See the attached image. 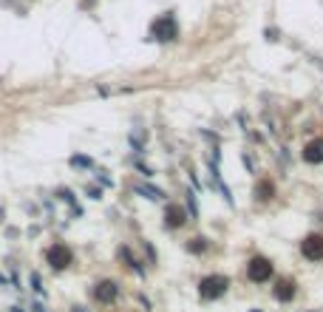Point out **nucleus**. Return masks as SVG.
<instances>
[{
  "mask_svg": "<svg viewBox=\"0 0 323 312\" xmlns=\"http://www.w3.org/2000/svg\"><path fill=\"white\" fill-rule=\"evenodd\" d=\"M150 37H153V40H159V43L176 40V37H179V26H176V20H173V14H162V17L153 20Z\"/></svg>",
  "mask_w": 323,
  "mask_h": 312,
  "instance_id": "nucleus-1",
  "label": "nucleus"
},
{
  "mask_svg": "<svg viewBox=\"0 0 323 312\" xmlns=\"http://www.w3.org/2000/svg\"><path fill=\"white\" fill-rule=\"evenodd\" d=\"M227 278L224 276H207L204 281L199 284V293H201V298H207V301H216V298H221V295L227 293Z\"/></svg>",
  "mask_w": 323,
  "mask_h": 312,
  "instance_id": "nucleus-2",
  "label": "nucleus"
},
{
  "mask_svg": "<svg viewBox=\"0 0 323 312\" xmlns=\"http://www.w3.org/2000/svg\"><path fill=\"white\" fill-rule=\"evenodd\" d=\"M247 276H250V281H255V284L269 281V278H272V264H269V258H264V256L250 258V264H247Z\"/></svg>",
  "mask_w": 323,
  "mask_h": 312,
  "instance_id": "nucleus-3",
  "label": "nucleus"
},
{
  "mask_svg": "<svg viewBox=\"0 0 323 312\" xmlns=\"http://www.w3.org/2000/svg\"><path fill=\"white\" fill-rule=\"evenodd\" d=\"M46 261L51 264V269H66L71 264V250L66 244H51L46 250Z\"/></svg>",
  "mask_w": 323,
  "mask_h": 312,
  "instance_id": "nucleus-4",
  "label": "nucleus"
},
{
  "mask_svg": "<svg viewBox=\"0 0 323 312\" xmlns=\"http://www.w3.org/2000/svg\"><path fill=\"white\" fill-rule=\"evenodd\" d=\"M300 253H304L309 261H320V258H323V236H320V233L306 236V239L300 241Z\"/></svg>",
  "mask_w": 323,
  "mask_h": 312,
  "instance_id": "nucleus-5",
  "label": "nucleus"
},
{
  "mask_svg": "<svg viewBox=\"0 0 323 312\" xmlns=\"http://www.w3.org/2000/svg\"><path fill=\"white\" fill-rule=\"evenodd\" d=\"M304 162L309 165H320L323 162V139H312L304 145Z\"/></svg>",
  "mask_w": 323,
  "mask_h": 312,
  "instance_id": "nucleus-6",
  "label": "nucleus"
},
{
  "mask_svg": "<svg viewBox=\"0 0 323 312\" xmlns=\"http://www.w3.org/2000/svg\"><path fill=\"white\" fill-rule=\"evenodd\" d=\"M184 221H187L184 207H179V204H167V210H165V224L167 227H182Z\"/></svg>",
  "mask_w": 323,
  "mask_h": 312,
  "instance_id": "nucleus-7",
  "label": "nucleus"
},
{
  "mask_svg": "<svg viewBox=\"0 0 323 312\" xmlns=\"http://www.w3.org/2000/svg\"><path fill=\"white\" fill-rule=\"evenodd\" d=\"M116 293H119V287H116L114 281H99V284H97V289H94L97 301H102V304H111V301L116 298Z\"/></svg>",
  "mask_w": 323,
  "mask_h": 312,
  "instance_id": "nucleus-8",
  "label": "nucleus"
},
{
  "mask_svg": "<svg viewBox=\"0 0 323 312\" xmlns=\"http://www.w3.org/2000/svg\"><path fill=\"white\" fill-rule=\"evenodd\" d=\"M272 295H275L278 301H292V298H295V284L289 281V278H281V281L275 284Z\"/></svg>",
  "mask_w": 323,
  "mask_h": 312,
  "instance_id": "nucleus-9",
  "label": "nucleus"
},
{
  "mask_svg": "<svg viewBox=\"0 0 323 312\" xmlns=\"http://www.w3.org/2000/svg\"><path fill=\"white\" fill-rule=\"evenodd\" d=\"M272 196H275V184H272V182H258L255 199H261V202H269Z\"/></svg>",
  "mask_w": 323,
  "mask_h": 312,
  "instance_id": "nucleus-10",
  "label": "nucleus"
},
{
  "mask_svg": "<svg viewBox=\"0 0 323 312\" xmlns=\"http://www.w3.org/2000/svg\"><path fill=\"white\" fill-rule=\"evenodd\" d=\"M136 193H142V196H147V199H162V196H165L159 188H145V184H139V188H136Z\"/></svg>",
  "mask_w": 323,
  "mask_h": 312,
  "instance_id": "nucleus-11",
  "label": "nucleus"
},
{
  "mask_svg": "<svg viewBox=\"0 0 323 312\" xmlns=\"http://www.w3.org/2000/svg\"><path fill=\"white\" fill-rule=\"evenodd\" d=\"M187 250H193V253H204V250H207V244H204V239H193V241L187 244Z\"/></svg>",
  "mask_w": 323,
  "mask_h": 312,
  "instance_id": "nucleus-12",
  "label": "nucleus"
},
{
  "mask_svg": "<svg viewBox=\"0 0 323 312\" xmlns=\"http://www.w3.org/2000/svg\"><path fill=\"white\" fill-rule=\"evenodd\" d=\"M71 165H74V168H91L94 162L88 159V156H74V159H71Z\"/></svg>",
  "mask_w": 323,
  "mask_h": 312,
  "instance_id": "nucleus-13",
  "label": "nucleus"
},
{
  "mask_svg": "<svg viewBox=\"0 0 323 312\" xmlns=\"http://www.w3.org/2000/svg\"><path fill=\"white\" fill-rule=\"evenodd\" d=\"M31 287H34L37 293H40V289H43V287H40V276H37V273H34V276H31Z\"/></svg>",
  "mask_w": 323,
  "mask_h": 312,
  "instance_id": "nucleus-14",
  "label": "nucleus"
},
{
  "mask_svg": "<svg viewBox=\"0 0 323 312\" xmlns=\"http://www.w3.org/2000/svg\"><path fill=\"white\" fill-rule=\"evenodd\" d=\"M252 312H261V309H252Z\"/></svg>",
  "mask_w": 323,
  "mask_h": 312,
  "instance_id": "nucleus-15",
  "label": "nucleus"
}]
</instances>
